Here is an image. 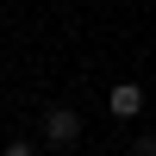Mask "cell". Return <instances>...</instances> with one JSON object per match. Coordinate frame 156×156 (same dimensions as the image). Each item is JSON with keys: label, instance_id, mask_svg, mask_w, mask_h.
Here are the masks:
<instances>
[{"label": "cell", "instance_id": "2", "mask_svg": "<svg viewBox=\"0 0 156 156\" xmlns=\"http://www.w3.org/2000/svg\"><path fill=\"white\" fill-rule=\"evenodd\" d=\"M106 112H112V119H137V112H144V87H137V81H119L106 94Z\"/></svg>", "mask_w": 156, "mask_h": 156}, {"label": "cell", "instance_id": "1", "mask_svg": "<svg viewBox=\"0 0 156 156\" xmlns=\"http://www.w3.org/2000/svg\"><path fill=\"white\" fill-rule=\"evenodd\" d=\"M44 144L69 156L75 144H81V112H75V106H50L44 112Z\"/></svg>", "mask_w": 156, "mask_h": 156}, {"label": "cell", "instance_id": "4", "mask_svg": "<svg viewBox=\"0 0 156 156\" xmlns=\"http://www.w3.org/2000/svg\"><path fill=\"white\" fill-rule=\"evenodd\" d=\"M131 156H156V137H137V144H131Z\"/></svg>", "mask_w": 156, "mask_h": 156}, {"label": "cell", "instance_id": "3", "mask_svg": "<svg viewBox=\"0 0 156 156\" xmlns=\"http://www.w3.org/2000/svg\"><path fill=\"white\" fill-rule=\"evenodd\" d=\"M0 156H37V144H31V137H12V144L0 150Z\"/></svg>", "mask_w": 156, "mask_h": 156}]
</instances>
